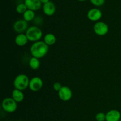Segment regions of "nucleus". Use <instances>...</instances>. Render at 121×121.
Segmentation results:
<instances>
[{
  "label": "nucleus",
  "mask_w": 121,
  "mask_h": 121,
  "mask_svg": "<svg viewBox=\"0 0 121 121\" xmlns=\"http://www.w3.org/2000/svg\"><path fill=\"white\" fill-rule=\"evenodd\" d=\"M48 52V46L44 41H39L34 43L30 47V52L32 56L37 59L44 57Z\"/></svg>",
  "instance_id": "obj_1"
},
{
  "label": "nucleus",
  "mask_w": 121,
  "mask_h": 121,
  "mask_svg": "<svg viewBox=\"0 0 121 121\" xmlns=\"http://www.w3.org/2000/svg\"><path fill=\"white\" fill-rule=\"evenodd\" d=\"M29 78L26 74H20L15 77L14 80V86L15 89L20 91H24L29 87Z\"/></svg>",
  "instance_id": "obj_2"
},
{
  "label": "nucleus",
  "mask_w": 121,
  "mask_h": 121,
  "mask_svg": "<svg viewBox=\"0 0 121 121\" xmlns=\"http://www.w3.org/2000/svg\"><path fill=\"white\" fill-rule=\"evenodd\" d=\"M26 34L28 41L35 43L40 41L43 36V32L41 29L37 26H31L28 28Z\"/></svg>",
  "instance_id": "obj_3"
},
{
  "label": "nucleus",
  "mask_w": 121,
  "mask_h": 121,
  "mask_svg": "<svg viewBox=\"0 0 121 121\" xmlns=\"http://www.w3.org/2000/svg\"><path fill=\"white\" fill-rule=\"evenodd\" d=\"M17 102L12 98H6L2 100L1 106L4 111L8 113H13L17 109Z\"/></svg>",
  "instance_id": "obj_4"
},
{
  "label": "nucleus",
  "mask_w": 121,
  "mask_h": 121,
  "mask_svg": "<svg viewBox=\"0 0 121 121\" xmlns=\"http://www.w3.org/2000/svg\"><path fill=\"white\" fill-rule=\"evenodd\" d=\"M93 30L97 35L99 36L105 35L108 33L109 27L107 24L102 21H98L93 26Z\"/></svg>",
  "instance_id": "obj_5"
},
{
  "label": "nucleus",
  "mask_w": 121,
  "mask_h": 121,
  "mask_svg": "<svg viewBox=\"0 0 121 121\" xmlns=\"http://www.w3.org/2000/svg\"><path fill=\"white\" fill-rule=\"evenodd\" d=\"M28 24L27 21L23 20H18L15 21L13 25V29L18 34H21L27 31L28 30Z\"/></svg>",
  "instance_id": "obj_6"
},
{
  "label": "nucleus",
  "mask_w": 121,
  "mask_h": 121,
  "mask_svg": "<svg viewBox=\"0 0 121 121\" xmlns=\"http://www.w3.org/2000/svg\"><path fill=\"white\" fill-rule=\"evenodd\" d=\"M43 86V80L39 77H34L30 80L29 88L33 92H38Z\"/></svg>",
  "instance_id": "obj_7"
},
{
  "label": "nucleus",
  "mask_w": 121,
  "mask_h": 121,
  "mask_svg": "<svg viewBox=\"0 0 121 121\" xmlns=\"http://www.w3.org/2000/svg\"><path fill=\"white\" fill-rule=\"evenodd\" d=\"M72 91L67 86H63L58 92V95L61 100L65 102L69 101L72 98Z\"/></svg>",
  "instance_id": "obj_8"
},
{
  "label": "nucleus",
  "mask_w": 121,
  "mask_h": 121,
  "mask_svg": "<svg viewBox=\"0 0 121 121\" xmlns=\"http://www.w3.org/2000/svg\"><path fill=\"white\" fill-rule=\"evenodd\" d=\"M87 18L92 21H98L102 17V13L99 8H93L89 9L87 12Z\"/></svg>",
  "instance_id": "obj_9"
},
{
  "label": "nucleus",
  "mask_w": 121,
  "mask_h": 121,
  "mask_svg": "<svg viewBox=\"0 0 121 121\" xmlns=\"http://www.w3.org/2000/svg\"><path fill=\"white\" fill-rule=\"evenodd\" d=\"M24 3L28 9L37 11L40 9L42 6V3L40 0H24Z\"/></svg>",
  "instance_id": "obj_10"
},
{
  "label": "nucleus",
  "mask_w": 121,
  "mask_h": 121,
  "mask_svg": "<svg viewBox=\"0 0 121 121\" xmlns=\"http://www.w3.org/2000/svg\"><path fill=\"white\" fill-rule=\"evenodd\" d=\"M43 12L46 15L52 16L56 12V6L55 4L52 1H48L46 4H44L43 6Z\"/></svg>",
  "instance_id": "obj_11"
},
{
  "label": "nucleus",
  "mask_w": 121,
  "mask_h": 121,
  "mask_svg": "<svg viewBox=\"0 0 121 121\" xmlns=\"http://www.w3.org/2000/svg\"><path fill=\"white\" fill-rule=\"evenodd\" d=\"M121 118L120 112L116 109L111 110L106 114V121H119Z\"/></svg>",
  "instance_id": "obj_12"
},
{
  "label": "nucleus",
  "mask_w": 121,
  "mask_h": 121,
  "mask_svg": "<svg viewBox=\"0 0 121 121\" xmlns=\"http://www.w3.org/2000/svg\"><path fill=\"white\" fill-rule=\"evenodd\" d=\"M28 41V40L27 35L24 33L18 34L15 39V43L20 47L24 46L25 45L27 44Z\"/></svg>",
  "instance_id": "obj_13"
},
{
  "label": "nucleus",
  "mask_w": 121,
  "mask_h": 121,
  "mask_svg": "<svg viewBox=\"0 0 121 121\" xmlns=\"http://www.w3.org/2000/svg\"><path fill=\"white\" fill-rule=\"evenodd\" d=\"M12 98L16 102H21L24 99V95L22 91L15 89L12 92Z\"/></svg>",
  "instance_id": "obj_14"
},
{
  "label": "nucleus",
  "mask_w": 121,
  "mask_h": 121,
  "mask_svg": "<svg viewBox=\"0 0 121 121\" xmlns=\"http://www.w3.org/2000/svg\"><path fill=\"white\" fill-rule=\"evenodd\" d=\"M44 42L47 46H53L56 42V37L52 33H48L44 37Z\"/></svg>",
  "instance_id": "obj_15"
},
{
  "label": "nucleus",
  "mask_w": 121,
  "mask_h": 121,
  "mask_svg": "<svg viewBox=\"0 0 121 121\" xmlns=\"http://www.w3.org/2000/svg\"><path fill=\"white\" fill-rule=\"evenodd\" d=\"M35 18V13L34 11L31 9H27L23 14V18L27 22L33 21Z\"/></svg>",
  "instance_id": "obj_16"
},
{
  "label": "nucleus",
  "mask_w": 121,
  "mask_h": 121,
  "mask_svg": "<svg viewBox=\"0 0 121 121\" xmlns=\"http://www.w3.org/2000/svg\"><path fill=\"white\" fill-rule=\"evenodd\" d=\"M29 66L31 69H38L40 66V62L39 61V59L36 57H32L29 61Z\"/></svg>",
  "instance_id": "obj_17"
},
{
  "label": "nucleus",
  "mask_w": 121,
  "mask_h": 121,
  "mask_svg": "<svg viewBox=\"0 0 121 121\" xmlns=\"http://www.w3.org/2000/svg\"><path fill=\"white\" fill-rule=\"evenodd\" d=\"M28 9L27 6L24 3H20L16 7V11L18 14H24Z\"/></svg>",
  "instance_id": "obj_18"
},
{
  "label": "nucleus",
  "mask_w": 121,
  "mask_h": 121,
  "mask_svg": "<svg viewBox=\"0 0 121 121\" xmlns=\"http://www.w3.org/2000/svg\"><path fill=\"white\" fill-rule=\"evenodd\" d=\"M95 118L97 121H106V114L103 112H99L97 113Z\"/></svg>",
  "instance_id": "obj_19"
},
{
  "label": "nucleus",
  "mask_w": 121,
  "mask_h": 121,
  "mask_svg": "<svg viewBox=\"0 0 121 121\" xmlns=\"http://www.w3.org/2000/svg\"><path fill=\"white\" fill-rule=\"evenodd\" d=\"M90 1L93 5L96 6V7H100L104 4L105 0H90Z\"/></svg>",
  "instance_id": "obj_20"
},
{
  "label": "nucleus",
  "mask_w": 121,
  "mask_h": 121,
  "mask_svg": "<svg viewBox=\"0 0 121 121\" xmlns=\"http://www.w3.org/2000/svg\"><path fill=\"white\" fill-rule=\"evenodd\" d=\"M62 87L63 86H61V83L59 82H56L53 84V89L54 91H57V92H59Z\"/></svg>",
  "instance_id": "obj_21"
},
{
  "label": "nucleus",
  "mask_w": 121,
  "mask_h": 121,
  "mask_svg": "<svg viewBox=\"0 0 121 121\" xmlns=\"http://www.w3.org/2000/svg\"><path fill=\"white\" fill-rule=\"evenodd\" d=\"M40 1H41V2L42 4H46V3H47V2H48V1H50L49 0H40Z\"/></svg>",
  "instance_id": "obj_22"
},
{
  "label": "nucleus",
  "mask_w": 121,
  "mask_h": 121,
  "mask_svg": "<svg viewBox=\"0 0 121 121\" xmlns=\"http://www.w3.org/2000/svg\"><path fill=\"white\" fill-rule=\"evenodd\" d=\"M78 1H86V0H78Z\"/></svg>",
  "instance_id": "obj_23"
},
{
  "label": "nucleus",
  "mask_w": 121,
  "mask_h": 121,
  "mask_svg": "<svg viewBox=\"0 0 121 121\" xmlns=\"http://www.w3.org/2000/svg\"><path fill=\"white\" fill-rule=\"evenodd\" d=\"M121 121V120H120V121Z\"/></svg>",
  "instance_id": "obj_24"
}]
</instances>
